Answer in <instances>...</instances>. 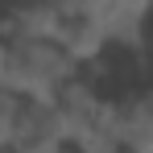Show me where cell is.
Listing matches in <instances>:
<instances>
[{
  "label": "cell",
  "mask_w": 153,
  "mask_h": 153,
  "mask_svg": "<svg viewBox=\"0 0 153 153\" xmlns=\"http://www.w3.org/2000/svg\"><path fill=\"white\" fill-rule=\"evenodd\" d=\"M66 132L50 100H21V116L13 128L8 153H66Z\"/></svg>",
  "instance_id": "7a4b0ae2"
},
{
  "label": "cell",
  "mask_w": 153,
  "mask_h": 153,
  "mask_svg": "<svg viewBox=\"0 0 153 153\" xmlns=\"http://www.w3.org/2000/svg\"><path fill=\"white\" fill-rule=\"evenodd\" d=\"M79 71L54 37H8L4 46V87L21 100H54Z\"/></svg>",
  "instance_id": "6da1fadb"
},
{
  "label": "cell",
  "mask_w": 153,
  "mask_h": 153,
  "mask_svg": "<svg viewBox=\"0 0 153 153\" xmlns=\"http://www.w3.org/2000/svg\"><path fill=\"white\" fill-rule=\"evenodd\" d=\"M17 116H21V95H13L8 87H0V149H8Z\"/></svg>",
  "instance_id": "277c9868"
},
{
  "label": "cell",
  "mask_w": 153,
  "mask_h": 153,
  "mask_svg": "<svg viewBox=\"0 0 153 153\" xmlns=\"http://www.w3.org/2000/svg\"><path fill=\"white\" fill-rule=\"evenodd\" d=\"M145 50L153 54V8H149V25H145Z\"/></svg>",
  "instance_id": "8992f818"
},
{
  "label": "cell",
  "mask_w": 153,
  "mask_h": 153,
  "mask_svg": "<svg viewBox=\"0 0 153 153\" xmlns=\"http://www.w3.org/2000/svg\"><path fill=\"white\" fill-rule=\"evenodd\" d=\"M4 46H8V37H4V13H0V87H4Z\"/></svg>",
  "instance_id": "5b68a950"
},
{
  "label": "cell",
  "mask_w": 153,
  "mask_h": 153,
  "mask_svg": "<svg viewBox=\"0 0 153 153\" xmlns=\"http://www.w3.org/2000/svg\"><path fill=\"white\" fill-rule=\"evenodd\" d=\"M112 141L120 153H153V83L112 100Z\"/></svg>",
  "instance_id": "3957f363"
}]
</instances>
